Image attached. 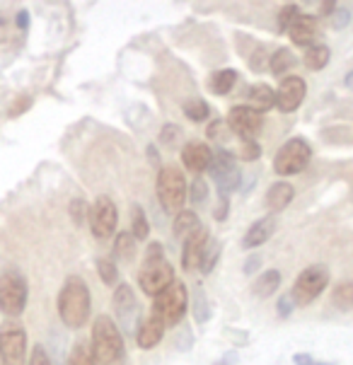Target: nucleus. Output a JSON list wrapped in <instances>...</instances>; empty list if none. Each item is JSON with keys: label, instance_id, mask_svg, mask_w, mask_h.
<instances>
[{"label": "nucleus", "instance_id": "1", "mask_svg": "<svg viewBox=\"0 0 353 365\" xmlns=\"http://www.w3.org/2000/svg\"><path fill=\"white\" fill-rule=\"evenodd\" d=\"M90 354L95 365H123L126 363V341L109 314H100L92 324Z\"/></svg>", "mask_w": 353, "mask_h": 365}, {"label": "nucleus", "instance_id": "2", "mask_svg": "<svg viewBox=\"0 0 353 365\" xmlns=\"http://www.w3.org/2000/svg\"><path fill=\"white\" fill-rule=\"evenodd\" d=\"M58 317L68 329H80L90 319L92 312V295L88 283L80 276H68L58 290Z\"/></svg>", "mask_w": 353, "mask_h": 365}, {"label": "nucleus", "instance_id": "3", "mask_svg": "<svg viewBox=\"0 0 353 365\" xmlns=\"http://www.w3.org/2000/svg\"><path fill=\"white\" fill-rule=\"evenodd\" d=\"M175 283V269L167 262L165 250L160 242H150L145 250L143 266L138 271V286L145 295H160L165 288H170Z\"/></svg>", "mask_w": 353, "mask_h": 365}, {"label": "nucleus", "instance_id": "4", "mask_svg": "<svg viewBox=\"0 0 353 365\" xmlns=\"http://www.w3.org/2000/svg\"><path fill=\"white\" fill-rule=\"evenodd\" d=\"M155 194L167 213H182L187 203V177L182 175L179 167H160Z\"/></svg>", "mask_w": 353, "mask_h": 365}, {"label": "nucleus", "instance_id": "5", "mask_svg": "<svg viewBox=\"0 0 353 365\" xmlns=\"http://www.w3.org/2000/svg\"><path fill=\"white\" fill-rule=\"evenodd\" d=\"M29 300L27 278L17 269H5L0 274V312L8 319H17Z\"/></svg>", "mask_w": 353, "mask_h": 365}, {"label": "nucleus", "instance_id": "6", "mask_svg": "<svg viewBox=\"0 0 353 365\" xmlns=\"http://www.w3.org/2000/svg\"><path fill=\"white\" fill-rule=\"evenodd\" d=\"M189 307V290L182 281H175L160 295L153 298V314L165 322V327H175L184 319Z\"/></svg>", "mask_w": 353, "mask_h": 365}, {"label": "nucleus", "instance_id": "7", "mask_svg": "<svg viewBox=\"0 0 353 365\" xmlns=\"http://www.w3.org/2000/svg\"><path fill=\"white\" fill-rule=\"evenodd\" d=\"M312 160V148L305 138H290L281 148H278L276 158H274V172L278 177H293L300 175L302 170L309 165Z\"/></svg>", "mask_w": 353, "mask_h": 365}, {"label": "nucleus", "instance_id": "8", "mask_svg": "<svg viewBox=\"0 0 353 365\" xmlns=\"http://www.w3.org/2000/svg\"><path fill=\"white\" fill-rule=\"evenodd\" d=\"M0 365H27V331L15 319L0 324Z\"/></svg>", "mask_w": 353, "mask_h": 365}, {"label": "nucleus", "instance_id": "9", "mask_svg": "<svg viewBox=\"0 0 353 365\" xmlns=\"http://www.w3.org/2000/svg\"><path fill=\"white\" fill-rule=\"evenodd\" d=\"M329 286V271L322 264H312L307 269H302L298 278L293 283L290 290V298L295 305H309L312 300H317V295H322Z\"/></svg>", "mask_w": 353, "mask_h": 365}, {"label": "nucleus", "instance_id": "10", "mask_svg": "<svg viewBox=\"0 0 353 365\" xmlns=\"http://www.w3.org/2000/svg\"><path fill=\"white\" fill-rule=\"evenodd\" d=\"M208 172H210V177L215 179V184H218L220 196L232 194V191L240 189V184H242V172H240V167H237V158H235L230 150L213 153Z\"/></svg>", "mask_w": 353, "mask_h": 365}, {"label": "nucleus", "instance_id": "11", "mask_svg": "<svg viewBox=\"0 0 353 365\" xmlns=\"http://www.w3.org/2000/svg\"><path fill=\"white\" fill-rule=\"evenodd\" d=\"M90 230L97 240H109L111 235L116 232V225H119V210H116V203L109 199V196H97L95 203L90 206Z\"/></svg>", "mask_w": 353, "mask_h": 365}, {"label": "nucleus", "instance_id": "12", "mask_svg": "<svg viewBox=\"0 0 353 365\" xmlns=\"http://www.w3.org/2000/svg\"><path fill=\"white\" fill-rule=\"evenodd\" d=\"M225 123L230 128V133L240 135L245 143V140H254L259 135L264 126V116L257 109H252L250 104H240V107H232L227 111Z\"/></svg>", "mask_w": 353, "mask_h": 365}, {"label": "nucleus", "instance_id": "13", "mask_svg": "<svg viewBox=\"0 0 353 365\" xmlns=\"http://www.w3.org/2000/svg\"><path fill=\"white\" fill-rule=\"evenodd\" d=\"M307 97V83L300 76H286L278 83V92H276V107L283 114H293L298 111V107L305 102Z\"/></svg>", "mask_w": 353, "mask_h": 365}, {"label": "nucleus", "instance_id": "14", "mask_svg": "<svg viewBox=\"0 0 353 365\" xmlns=\"http://www.w3.org/2000/svg\"><path fill=\"white\" fill-rule=\"evenodd\" d=\"M210 245V235L206 227H199L196 232H191L187 240H184V247H182V266L187 271H199L201 266V259L206 255Z\"/></svg>", "mask_w": 353, "mask_h": 365}, {"label": "nucleus", "instance_id": "15", "mask_svg": "<svg viewBox=\"0 0 353 365\" xmlns=\"http://www.w3.org/2000/svg\"><path fill=\"white\" fill-rule=\"evenodd\" d=\"M210 160H213V150H210L208 143H203V140H189V143L182 148V163L189 172H194V175L206 172L210 167Z\"/></svg>", "mask_w": 353, "mask_h": 365}, {"label": "nucleus", "instance_id": "16", "mask_svg": "<svg viewBox=\"0 0 353 365\" xmlns=\"http://www.w3.org/2000/svg\"><path fill=\"white\" fill-rule=\"evenodd\" d=\"M276 215H264V218L254 220L250 227H247L245 237H242V247L245 250H257V247H262L269 242L271 237H274L276 232Z\"/></svg>", "mask_w": 353, "mask_h": 365}, {"label": "nucleus", "instance_id": "17", "mask_svg": "<svg viewBox=\"0 0 353 365\" xmlns=\"http://www.w3.org/2000/svg\"><path fill=\"white\" fill-rule=\"evenodd\" d=\"M317 17H312V15H300L295 17L293 24L288 27V36H290V41L293 44H298L302 48H309L314 44V36H317Z\"/></svg>", "mask_w": 353, "mask_h": 365}, {"label": "nucleus", "instance_id": "18", "mask_svg": "<svg viewBox=\"0 0 353 365\" xmlns=\"http://www.w3.org/2000/svg\"><path fill=\"white\" fill-rule=\"evenodd\" d=\"M165 336V322L158 317V314H148V319L140 322L138 331H135V344L138 349H155Z\"/></svg>", "mask_w": 353, "mask_h": 365}, {"label": "nucleus", "instance_id": "19", "mask_svg": "<svg viewBox=\"0 0 353 365\" xmlns=\"http://www.w3.org/2000/svg\"><path fill=\"white\" fill-rule=\"evenodd\" d=\"M293 199H295L293 184L276 182V184H271L269 191H266L264 203H266V208H269V215H274V213H281L283 208H288Z\"/></svg>", "mask_w": 353, "mask_h": 365}, {"label": "nucleus", "instance_id": "20", "mask_svg": "<svg viewBox=\"0 0 353 365\" xmlns=\"http://www.w3.org/2000/svg\"><path fill=\"white\" fill-rule=\"evenodd\" d=\"M111 307L119 317L126 322L133 317L135 312V295H133V288L128 283H119L114 290V298H111Z\"/></svg>", "mask_w": 353, "mask_h": 365}, {"label": "nucleus", "instance_id": "21", "mask_svg": "<svg viewBox=\"0 0 353 365\" xmlns=\"http://www.w3.org/2000/svg\"><path fill=\"white\" fill-rule=\"evenodd\" d=\"M247 102H252L250 104L252 109H257L259 114H264V111L276 107V92L271 90L269 85L259 83V85H254L250 92H247Z\"/></svg>", "mask_w": 353, "mask_h": 365}, {"label": "nucleus", "instance_id": "22", "mask_svg": "<svg viewBox=\"0 0 353 365\" xmlns=\"http://www.w3.org/2000/svg\"><path fill=\"white\" fill-rule=\"evenodd\" d=\"M281 271L278 269H266L264 274H259V278L254 281V295L257 298H271L281 286Z\"/></svg>", "mask_w": 353, "mask_h": 365}, {"label": "nucleus", "instance_id": "23", "mask_svg": "<svg viewBox=\"0 0 353 365\" xmlns=\"http://www.w3.org/2000/svg\"><path fill=\"white\" fill-rule=\"evenodd\" d=\"M235 83H237V73H235L232 68H220V71L210 73L208 90L220 97V95H227V92L235 88Z\"/></svg>", "mask_w": 353, "mask_h": 365}, {"label": "nucleus", "instance_id": "24", "mask_svg": "<svg viewBox=\"0 0 353 365\" xmlns=\"http://www.w3.org/2000/svg\"><path fill=\"white\" fill-rule=\"evenodd\" d=\"M329 58H332L329 46H324V44H312L309 48H305V56H302V63H305L307 71L317 73V71H324L327 63H329Z\"/></svg>", "mask_w": 353, "mask_h": 365}, {"label": "nucleus", "instance_id": "25", "mask_svg": "<svg viewBox=\"0 0 353 365\" xmlns=\"http://www.w3.org/2000/svg\"><path fill=\"white\" fill-rule=\"evenodd\" d=\"M199 227H201V220L194 210H182V213H177L175 222H172V232H175V237L179 240H187L189 235L196 232Z\"/></svg>", "mask_w": 353, "mask_h": 365}, {"label": "nucleus", "instance_id": "26", "mask_svg": "<svg viewBox=\"0 0 353 365\" xmlns=\"http://www.w3.org/2000/svg\"><path fill=\"white\" fill-rule=\"evenodd\" d=\"M298 61H295V56L288 51V48H278V51L269 58V71L274 73L276 78H286V73L293 68Z\"/></svg>", "mask_w": 353, "mask_h": 365}, {"label": "nucleus", "instance_id": "27", "mask_svg": "<svg viewBox=\"0 0 353 365\" xmlns=\"http://www.w3.org/2000/svg\"><path fill=\"white\" fill-rule=\"evenodd\" d=\"M332 302L339 307L342 312H353V281H344L334 288Z\"/></svg>", "mask_w": 353, "mask_h": 365}, {"label": "nucleus", "instance_id": "28", "mask_svg": "<svg viewBox=\"0 0 353 365\" xmlns=\"http://www.w3.org/2000/svg\"><path fill=\"white\" fill-rule=\"evenodd\" d=\"M131 235L135 242H138V240H148V235H150V222H148L145 210L140 206L131 208Z\"/></svg>", "mask_w": 353, "mask_h": 365}, {"label": "nucleus", "instance_id": "29", "mask_svg": "<svg viewBox=\"0 0 353 365\" xmlns=\"http://www.w3.org/2000/svg\"><path fill=\"white\" fill-rule=\"evenodd\" d=\"M182 109H184V114H187V119L194 121V123L206 121L208 116H210V107L203 100H199V97H194V100H187Z\"/></svg>", "mask_w": 353, "mask_h": 365}, {"label": "nucleus", "instance_id": "30", "mask_svg": "<svg viewBox=\"0 0 353 365\" xmlns=\"http://www.w3.org/2000/svg\"><path fill=\"white\" fill-rule=\"evenodd\" d=\"M114 257L126 259V262L135 257V240L131 232H119L114 237Z\"/></svg>", "mask_w": 353, "mask_h": 365}, {"label": "nucleus", "instance_id": "31", "mask_svg": "<svg viewBox=\"0 0 353 365\" xmlns=\"http://www.w3.org/2000/svg\"><path fill=\"white\" fill-rule=\"evenodd\" d=\"M97 274H100L104 286H114V283L119 281V269H116L114 259H107V257L97 259Z\"/></svg>", "mask_w": 353, "mask_h": 365}, {"label": "nucleus", "instance_id": "32", "mask_svg": "<svg viewBox=\"0 0 353 365\" xmlns=\"http://www.w3.org/2000/svg\"><path fill=\"white\" fill-rule=\"evenodd\" d=\"M66 365H95V361H92V354H90V346L85 341H78L71 349V354H68Z\"/></svg>", "mask_w": 353, "mask_h": 365}, {"label": "nucleus", "instance_id": "33", "mask_svg": "<svg viewBox=\"0 0 353 365\" xmlns=\"http://www.w3.org/2000/svg\"><path fill=\"white\" fill-rule=\"evenodd\" d=\"M194 317L199 324H206L210 319V305H208L206 293H203L201 288H196V293H194Z\"/></svg>", "mask_w": 353, "mask_h": 365}, {"label": "nucleus", "instance_id": "34", "mask_svg": "<svg viewBox=\"0 0 353 365\" xmlns=\"http://www.w3.org/2000/svg\"><path fill=\"white\" fill-rule=\"evenodd\" d=\"M300 12H298V5H286L281 12H278V20H276V29H278V34H283V32H288V27L293 24V20L298 17Z\"/></svg>", "mask_w": 353, "mask_h": 365}, {"label": "nucleus", "instance_id": "35", "mask_svg": "<svg viewBox=\"0 0 353 365\" xmlns=\"http://www.w3.org/2000/svg\"><path fill=\"white\" fill-rule=\"evenodd\" d=\"M220 259V247L210 240V245H208V250H206V255H203V259H201V266H199V271L201 274H210L213 271V266H215V262Z\"/></svg>", "mask_w": 353, "mask_h": 365}, {"label": "nucleus", "instance_id": "36", "mask_svg": "<svg viewBox=\"0 0 353 365\" xmlns=\"http://www.w3.org/2000/svg\"><path fill=\"white\" fill-rule=\"evenodd\" d=\"M68 210H71V218L76 220V225H83V222L88 220V215H90V206L85 203V199H73L71 206H68Z\"/></svg>", "mask_w": 353, "mask_h": 365}, {"label": "nucleus", "instance_id": "37", "mask_svg": "<svg viewBox=\"0 0 353 365\" xmlns=\"http://www.w3.org/2000/svg\"><path fill=\"white\" fill-rule=\"evenodd\" d=\"M189 199L194 201V203H206L208 199V184H206V179H194L191 182V189H189Z\"/></svg>", "mask_w": 353, "mask_h": 365}, {"label": "nucleus", "instance_id": "38", "mask_svg": "<svg viewBox=\"0 0 353 365\" xmlns=\"http://www.w3.org/2000/svg\"><path fill=\"white\" fill-rule=\"evenodd\" d=\"M240 155H242V160H247V163H254V160L262 158V145H259L257 140H245Z\"/></svg>", "mask_w": 353, "mask_h": 365}, {"label": "nucleus", "instance_id": "39", "mask_svg": "<svg viewBox=\"0 0 353 365\" xmlns=\"http://www.w3.org/2000/svg\"><path fill=\"white\" fill-rule=\"evenodd\" d=\"M293 310H295V302H293V298H290V293L281 295V298H278V302H276V312H278V317L288 319L290 314H293Z\"/></svg>", "mask_w": 353, "mask_h": 365}, {"label": "nucleus", "instance_id": "40", "mask_svg": "<svg viewBox=\"0 0 353 365\" xmlns=\"http://www.w3.org/2000/svg\"><path fill=\"white\" fill-rule=\"evenodd\" d=\"M266 63H269V58H266V48L264 46H259L257 51L252 53V58H250V68L254 73H262Z\"/></svg>", "mask_w": 353, "mask_h": 365}, {"label": "nucleus", "instance_id": "41", "mask_svg": "<svg viewBox=\"0 0 353 365\" xmlns=\"http://www.w3.org/2000/svg\"><path fill=\"white\" fill-rule=\"evenodd\" d=\"M230 135V128H227V123L225 121H210V126H208V138H215V140H220V138H227Z\"/></svg>", "mask_w": 353, "mask_h": 365}, {"label": "nucleus", "instance_id": "42", "mask_svg": "<svg viewBox=\"0 0 353 365\" xmlns=\"http://www.w3.org/2000/svg\"><path fill=\"white\" fill-rule=\"evenodd\" d=\"M27 365H51V358L44 351V346H34V351L29 354Z\"/></svg>", "mask_w": 353, "mask_h": 365}, {"label": "nucleus", "instance_id": "43", "mask_svg": "<svg viewBox=\"0 0 353 365\" xmlns=\"http://www.w3.org/2000/svg\"><path fill=\"white\" fill-rule=\"evenodd\" d=\"M177 138H179V128L175 126V123H167V126H163V131H160V140H163L165 145H172Z\"/></svg>", "mask_w": 353, "mask_h": 365}, {"label": "nucleus", "instance_id": "44", "mask_svg": "<svg viewBox=\"0 0 353 365\" xmlns=\"http://www.w3.org/2000/svg\"><path fill=\"white\" fill-rule=\"evenodd\" d=\"M293 363L295 365H334L332 361H317V358H312L309 354H295Z\"/></svg>", "mask_w": 353, "mask_h": 365}, {"label": "nucleus", "instance_id": "45", "mask_svg": "<svg viewBox=\"0 0 353 365\" xmlns=\"http://www.w3.org/2000/svg\"><path fill=\"white\" fill-rule=\"evenodd\" d=\"M259 266H262V257L252 255L250 259H247V264H245V274H247V276H254V274H257Z\"/></svg>", "mask_w": 353, "mask_h": 365}, {"label": "nucleus", "instance_id": "46", "mask_svg": "<svg viewBox=\"0 0 353 365\" xmlns=\"http://www.w3.org/2000/svg\"><path fill=\"white\" fill-rule=\"evenodd\" d=\"M227 208H230V203H227V196H220V203L218 208H215V220H227Z\"/></svg>", "mask_w": 353, "mask_h": 365}, {"label": "nucleus", "instance_id": "47", "mask_svg": "<svg viewBox=\"0 0 353 365\" xmlns=\"http://www.w3.org/2000/svg\"><path fill=\"white\" fill-rule=\"evenodd\" d=\"M346 22H349V12H346L344 8H337V17H334V27L337 29H344Z\"/></svg>", "mask_w": 353, "mask_h": 365}, {"label": "nucleus", "instance_id": "48", "mask_svg": "<svg viewBox=\"0 0 353 365\" xmlns=\"http://www.w3.org/2000/svg\"><path fill=\"white\" fill-rule=\"evenodd\" d=\"M15 24H17V29H22V32H24V29L29 27V12L27 10L17 12V15H15Z\"/></svg>", "mask_w": 353, "mask_h": 365}, {"label": "nucleus", "instance_id": "49", "mask_svg": "<svg viewBox=\"0 0 353 365\" xmlns=\"http://www.w3.org/2000/svg\"><path fill=\"white\" fill-rule=\"evenodd\" d=\"M22 104H20V107H12L10 109V116H15V114H20V111L22 109H27L29 107V104H32V97H22V100H20Z\"/></svg>", "mask_w": 353, "mask_h": 365}, {"label": "nucleus", "instance_id": "50", "mask_svg": "<svg viewBox=\"0 0 353 365\" xmlns=\"http://www.w3.org/2000/svg\"><path fill=\"white\" fill-rule=\"evenodd\" d=\"M5 39H8V20L0 15V44H3Z\"/></svg>", "mask_w": 353, "mask_h": 365}, {"label": "nucleus", "instance_id": "51", "mask_svg": "<svg viewBox=\"0 0 353 365\" xmlns=\"http://www.w3.org/2000/svg\"><path fill=\"white\" fill-rule=\"evenodd\" d=\"M329 12H337V3H322V15H329Z\"/></svg>", "mask_w": 353, "mask_h": 365}, {"label": "nucleus", "instance_id": "52", "mask_svg": "<svg viewBox=\"0 0 353 365\" xmlns=\"http://www.w3.org/2000/svg\"><path fill=\"white\" fill-rule=\"evenodd\" d=\"M346 85H349V88H353V73H349V76H346Z\"/></svg>", "mask_w": 353, "mask_h": 365}, {"label": "nucleus", "instance_id": "53", "mask_svg": "<svg viewBox=\"0 0 353 365\" xmlns=\"http://www.w3.org/2000/svg\"><path fill=\"white\" fill-rule=\"evenodd\" d=\"M215 365H227V361H220V363H215Z\"/></svg>", "mask_w": 353, "mask_h": 365}]
</instances>
